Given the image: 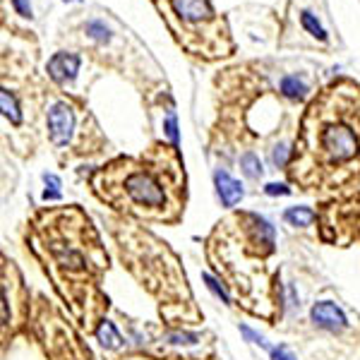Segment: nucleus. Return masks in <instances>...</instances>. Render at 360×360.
<instances>
[{
  "instance_id": "nucleus-1",
  "label": "nucleus",
  "mask_w": 360,
  "mask_h": 360,
  "mask_svg": "<svg viewBox=\"0 0 360 360\" xmlns=\"http://www.w3.org/2000/svg\"><path fill=\"white\" fill-rule=\"evenodd\" d=\"M288 178L303 190L360 183V84L336 79L312 98L300 120Z\"/></svg>"
},
{
  "instance_id": "nucleus-2",
  "label": "nucleus",
  "mask_w": 360,
  "mask_h": 360,
  "mask_svg": "<svg viewBox=\"0 0 360 360\" xmlns=\"http://www.w3.org/2000/svg\"><path fill=\"white\" fill-rule=\"evenodd\" d=\"M32 240L60 298L70 303L75 317L89 324L86 305L98 293V276L108 266L89 217L77 205L44 212L34 221Z\"/></svg>"
},
{
  "instance_id": "nucleus-3",
  "label": "nucleus",
  "mask_w": 360,
  "mask_h": 360,
  "mask_svg": "<svg viewBox=\"0 0 360 360\" xmlns=\"http://www.w3.org/2000/svg\"><path fill=\"white\" fill-rule=\"evenodd\" d=\"M91 188L115 212L144 221L176 224L185 209V171L178 147L123 156L91 176Z\"/></svg>"
},
{
  "instance_id": "nucleus-4",
  "label": "nucleus",
  "mask_w": 360,
  "mask_h": 360,
  "mask_svg": "<svg viewBox=\"0 0 360 360\" xmlns=\"http://www.w3.org/2000/svg\"><path fill=\"white\" fill-rule=\"evenodd\" d=\"M154 5L188 53L207 60L231 56L233 41L229 27L212 8V0H154Z\"/></svg>"
},
{
  "instance_id": "nucleus-5",
  "label": "nucleus",
  "mask_w": 360,
  "mask_h": 360,
  "mask_svg": "<svg viewBox=\"0 0 360 360\" xmlns=\"http://www.w3.org/2000/svg\"><path fill=\"white\" fill-rule=\"evenodd\" d=\"M324 229H334L329 240L351 243L353 238L360 240V195L346 200L341 205H329L322 214Z\"/></svg>"
},
{
  "instance_id": "nucleus-6",
  "label": "nucleus",
  "mask_w": 360,
  "mask_h": 360,
  "mask_svg": "<svg viewBox=\"0 0 360 360\" xmlns=\"http://www.w3.org/2000/svg\"><path fill=\"white\" fill-rule=\"evenodd\" d=\"M49 132L56 147H65L75 132V113L65 101H58L49 111Z\"/></svg>"
},
{
  "instance_id": "nucleus-7",
  "label": "nucleus",
  "mask_w": 360,
  "mask_h": 360,
  "mask_svg": "<svg viewBox=\"0 0 360 360\" xmlns=\"http://www.w3.org/2000/svg\"><path fill=\"white\" fill-rule=\"evenodd\" d=\"M312 322L317 324V327L327 329V332H341V329H346V315L341 312V307H336L334 303H329V300H322V303H317L312 307Z\"/></svg>"
},
{
  "instance_id": "nucleus-8",
  "label": "nucleus",
  "mask_w": 360,
  "mask_h": 360,
  "mask_svg": "<svg viewBox=\"0 0 360 360\" xmlns=\"http://www.w3.org/2000/svg\"><path fill=\"white\" fill-rule=\"evenodd\" d=\"M77 72H79V56H75V53L60 51V53H56L49 60V75L60 84L72 82V79L77 77Z\"/></svg>"
},
{
  "instance_id": "nucleus-9",
  "label": "nucleus",
  "mask_w": 360,
  "mask_h": 360,
  "mask_svg": "<svg viewBox=\"0 0 360 360\" xmlns=\"http://www.w3.org/2000/svg\"><path fill=\"white\" fill-rule=\"evenodd\" d=\"M214 183H217V193L221 197L224 207H236L243 200V185L236 178H231L226 171L214 173Z\"/></svg>"
},
{
  "instance_id": "nucleus-10",
  "label": "nucleus",
  "mask_w": 360,
  "mask_h": 360,
  "mask_svg": "<svg viewBox=\"0 0 360 360\" xmlns=\"http://www.w3.org/2000/svg\"><path fill=\"white\" fill-rule=\"evenodd\" d=\"M96 339L101 341L103 348H120L123 346V336L118 334L115 324L108 322V319H103V322L96 327Z\"/></svg>"
},
{
  "instance_id": "nucleus-11",
  "label": "nucleus",
  "mask_w": 360,
  "mask_h": 360,
  "mask_svg": "<svg viewBox=\"0 0 360 360\" xmlns=\"http://www.w3.org/2000/svg\"><path fill=\"white\" fill-rule=\"evenodd\" d=\"M283 219L291 226H310L317 219V214L310 207H291L283 212Z\"/></svg>"
},
{
  "instance_id": "nucleus-12",
  "label": "nucleus",
  "mask_w": 360,
  "mask_h": 360,
  "mask_svg": "<svg viewBox=\"0 0 360 360\" xmlns=\"http://www.w3.org/2000/svg\"><path fill=\"white\" fill-rule=\"evenodd\" d=\"M307 91V84L303 79H298L295 75H286L281 79V94L288 96V98H303Z\"/></svg>"
},
{
  "instance_id": "nucleus-13",
  "label": "nucleus",
  "mask_w": 360,
  "mask_h": 360,
  "mask_svg": "<svg viewBox=\"0 0 360 360\" xmlns=\"http://www.w3.org/2000/svg\"><path fill=\"white\" fill-rule=\"evenodd\" d=\"M0 103H3V115H5V118H8L10 123L20 125V120H22V115H20V106H17L15 96L10 94L8 89L0 91Z\"/></svg>"
},
{
  "instance_id": "nucleus-14",
  "label": "nucleus",
  "mask_w": 360,
  "mask_h": 360,
  "mask_svg": "<svg viewBox=\"0 0 360 360\" xmlns=\"http://www.w3.org/2000/svg\"><path fill=\"white\" fill-rule=\"evenodd\" d=\"M240 166H243V171H245V176H250V178L262 176V161H259L257 154H252V152L243 154Z\"/></svg>"
},
{
  "instance_id": "nucleus-15",
  "label": "nucleus",
  "mask_w": 360,
  "mask_h": 360,
  "mask_svg": "<svg viewBox=\"0 0 360 360\" xmlns=\"http://www.w3.org/2000/svg\"><path fill=\"white\" fill-rule=\"evenodd\" d=\"M300 22H303V27L307 29V32L312 34V37H317V39H327V32H324V27L319 25V22L312 17L310 13H303L300 15Z\"/></svg>"
},
{
  "instance_id": "nucleus-16",
  "label": "nucleus",
  "mask_w": 360,
  "mask_h": 360,
  "mask_svg": "<svg viewBox=\"0 0 360 360\" xmlns=\"http://www.w3.org/2000/svg\"><path fill=\"white\" fill-rule=\"evenodd\" d=\"M86 34H89L91 39H96V41H108V39H111V32L96 20L86 22Z\"/></svg>"
},
{
  "instance_id": "nucleus-17",
  "label": "nucleus",
  "mask_w": 360,
  "mask_h": 360,
  "mask_svg": "<svg viewBox=\"0 0 360 360\" xmlns=\"http://www.w3.org/2000/svg\"><path fill=\"white\" fill-rule=\"evenodd\" d=\"M291 156H293V149H288L286 144H278L274 152H271V161H274V166L283 168L291 164Z\"/></svg>"
},
{
  "instance_id": "nucleus-18",
  "label": "nucleus",
  "mask_w": 360,
  "mask_h": 360,
  "mask_svg": "<svg viewBox=\"0 0 360 360\" xmlns=\"http://www.w3.org/2000/svg\"><path fill=\"white\" fill-rule=\"evenodd\" d=\"M44 180H46V185H49V188H46V193H44V200H58V197H60V180H58L56 176H49V173H46L44 176Z\"/></svg>"
},
{
  "instance_id": "nucleus-19",
  "label": "nucleus",
  "mask_w": 360,
  "mask_h": 360,
  "mask_svg": "<svg viewBox=\"0 0 360 360\" xmlns=\"http://www.w3.org/2000/svg\"><path fill=\"white\" fill-rule=\"evenodd\" d=\"M205 281H207V286H209V288H212V291H214V293H217V298H221V300H224V303H231L229 293H226V291H224V286H221V283H219V281H217V278H212V276H209V274H205Z\"/></svg>"
},
{
  "instance_id": "nucleus-20",
  "label": "nucleus",
  "mask_w": 360,
  "mask_h": 360,
  "mask_svg": "<svg viewBox=\"0 0 360 360\" xmlns=\"http://www.w3.org/2000/svg\"><path fill=\"white\" fill-rule=\"evenodd\" d=\"M166 132H168V137H171L173 147H178V125H176V115L173 113L166 118Z\"/></svg>"
},
{
  "instance_id": "nucleus-21",
  "label": "nucleus",
  "mask_w": 360,
  "mask_h": 360,
  "mask_svg": "<svg viewBox=\"0 0 360 360\" xmlns=\"http://www.w3.org/2000/svg\"><path fill=\"white\" fill-rule=\"evenodd\" d=\"M266 195H291V188H286V185H278V183H269L264 188Z\"/></svg>"
},
{
  "instance_id": "nucleus-22",
  "label": "nucleus",
  "mask_w": 360,
  "mask_h": 360,
  "mask_svg": "<svg viewBox=\"0 0 360 360\" xmlns=\"http://www.w3.org/2000/svg\"><path fill=\"white\" fill-rule=\"evenodd\" d=\"M240 332H243V334H245V339H248V341H252V344L266 346V344H264V339H262V336H259L257 332H252V329H250V327H245V324H243V327H240Z\"/></svg>"
},
{
  "instance_id": "nucleus-23",
  "label": "nucleus",
  "mask_w": 360,
  "mask_h": 360,
  "mask_svg": "<svg viewBox=\"0 0 360 360\" xmlns=\"http://www.w3.org/2000/svg\"><path fill=\"white\" fill-rule=\"evenodd\" d=\"M13 5L22 17H32V5H29V0H13Z\"/></svg>"
},
{
  "instance_id": "nucleus-24",
  "label": "nucleus",
  "mask_w": 360,
  "mask_h": 360,
  "mask_svg": "<svg viewBox=\"0 0 360 360\" xmlns=\"http://www.w3.org/2000/svg\"><path fill=\"white\" fill-rule=\"evenodd\" d=\"M271 360H295V356H291L286 348H274L271 351Z\"/></svg>"
},
{
  "instance_id": "nucleus-25",
  "label": "nucleus",
  "mask_w": 360,
  "mask_h": 360,
  "mask_svg": "<svg viewBox=\"0 0 360 360\" xmlns=\"http://www.w3.org/2000/svg\"><path fill=\"white\" fill-rule=\"evenodd\" d=\"M75 3H82V0H75Z\"/></svg>"
}]
</instances>
